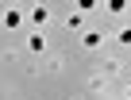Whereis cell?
<instances>
[{
    "mask_svg": "<svg viewBox=\"0 0 131 100\" xmlns=\"http://www.w3.org/2000/svg\"><path fill=\"white\" fill-rule=\"evenodd\" d=\"M27 46H31V54H42V50H46V39H42V35H31Z\"/></svg>",
    "mask_w": 131,
    "mask_h": 100,
    "instance_id": "cell-1",
    "label": "cell"
},
{
    "mask_svg": "<svg viewBox=\"0 0 131 100\" xmlns=\"http://www.w3.org/2000/svg\"><path fill=\"white\" fill-rule=\"evenodd\" d=\"M81 42H85L89 50H96V46H100V31H85V39H81Z\"/></svg>",
    "mask_w": 131,
    "mask_h": 100,
    "instance_id": "cell-2",
    "label": "cell"
},
{
    "mask_svg": "<svg viewBox=\"0 0 131 100\" xmlns=\"http://www.w3.org/2000/svg\"><path fill=\"white\" fill-rule=\"evenodd\" d=\"M4 23H8V27H16V23H19V12H16V8H12V12H4Z\"/></svg>",
    "mask_w": 131,
    "mask_h": 100,
    "instance_id": "cell-3",
    "label": "cell"
},
{
    "mask_svg": "<svg viewBox=\"0 0 131 100\" xmlns=\"http://www.w3.org/2000/svg\"><path fill=\"white\" fill-rule=\"evenodd\" d=\"M116 39H119V42H123V46H127V42H131V27H123V31H119V35H116Z\"/></svg>",
    "mask_w": 131,
    "mask_h": 100,
    "instance_id": "cell-4",
    "label": "cell"
},
{
    "mask_svg": "<svg viewBox=\"0 0 131 100\" xmlns=\"http://www.w3.org/2000/svg\"><path fill=\"white\" fill-rule=\"evenodd\" d=\"M127 96H131V89H127Z\"/></svg>",
    "mask_w": 131,
    "mask_h": 100,
    "instance_id": "cell-5",
    "label": "cell"
}]
</instances>
